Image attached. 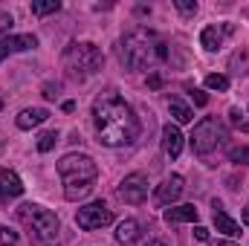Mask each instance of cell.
<instances>
[{
    "label": "cell",
    "mask_w": 249,
    "mask_h": 246,
    "mask_svg": "<svg viewBox=\"0 0 249 246\" xmlns=\"http://www.w3.org/2000/svg\"><path fill=\"white\" fill-rule=\"evenodd\" d=\"M61 64H64L67 78L84 81V78H90V75H96V72L102 70L105 55H102V50H99L96 44H90V41H72V44L64 50Z\"/></svg>",
    "instance_id": "cell-4"
},
{
    "label": "cell",
    "mask_w": 249,
    "mask_h": 246,
    "mask_svg": "<svg viewBox=\"0 0 249 246\" xmlns=\"http://www.w3.org/2000/svg\"><path fill=\"white\" fill-rule=\"evenodd\" d=\"M0 246H18V232L9 226H0Z\"/></svg>",
    "instance_id": "cell-22"
},
{
    "label": "cell",
    "mask_w": 249,
    "mask_h": 246,
    "mask_svg": "<svg viewBox=\"0 0 249 246\" xmlns=\"http://www.w3.org/2000/svg\"><path fill=\"white\" fill-rule=\"evenodd\" d=\"M194 238H197V241H209V229H206V226H197V229H194Z\"/></svg>",
    "instance_id": "cell-27"
},
{
    "label": "cell",
    "mask_w": 249,
    "mask_h": 246,
    "mask_svg": "<svg viewBox=\"0 0 249 246\" xmlns=\"http://www.w3.org/2000/svg\"><path fill=\"white\" fill-rule=\"evenodd\" d=\"M180 194H183V177L180 174H171L162 185H157L154 200H157V206H171V203L180 200Z\"/></svg>",
    "instance_id": "cell-10"
},
{
    "label": "cell",
    "mask_w": 249,
    "mask_h": 246,
    "mask_svg": "<svg viewBox=\"0 0 249 246\" xmlns=\"http://www.w3.org/2000/svg\"><path fill=\"white\" fill-rule=\"evenodd\" d=\"M241 220H244V223H247V226H249V206H247V209H244V211H241Z\"/></svg>",
    "instance_id": "cell-31"
},
{
    "label": "cell",
    "mask_w": 249,
    "mask_h": 246,
    "mask_svg": "<svg viewBox=\"0 0 249 246\" xmlns=\"http://www.w3.org/2000/svg\"><path fill=\"white\" fill-rule=\"evenodd\" d=\"M61 9V3L58 0H47V3H32V15H53V12H58Z\"/></svg>",
    "instance_id": "cell-21"
},
{
    "label": "cell",
    "mask_w": 249,
    "mask_h": 246,
    "mask_svg": "<svg viewBox=\"0 0 249 246\" xmlns=\"http://www.w3.org/2000/svg\"><path fill=\"white\" fill-rule=\"evenodd\" d=\"M232 29H235L232 23H223V26H206V29L200 32V44H203L209 53H214V50L223 47V38H226Z\"/></svg>",
    "instance_id": "cell-11"
},
{
    "label": "cell",
    "mask_w": 249,
    "mask_h": 246,
    "mask_svg": "<svg viewBox=\"0 0 249 246\" xmlns=\"http://www.w3.org/2000/svg\"><path fill=\"white\" fill-rule=\"evenodd\" d=\"M0 110H3V102H0Z\"/></svg>",
    "instance_id": "cell-34"
},
{
    "label": "cell",
    "mask_w": 249,
    "mask_h": 246,
    "mask_svg": "<svg viewBox=\"0 0 249 246\" xmlns=\"http://www.w3.org/2000/svg\"><path fill=\"white\" fill-rule=\"evenodd\" d=\"M136 238H139V223H136V220H130V217L122 220V223H119V229H116V241L127 246V244H133Z\"/></svg>",
    "instance_id": "cell-17"
},
{
    "label": "cell",
    "mask_w": 249,
    "mask_h": 246,
    "mask_svg": "<svg viewBox=\"0 0 249 246\" xmlns=\"http://www.w3.org/2000/svg\"><path fill=\"white\" fill-rule=\"evenodd\" d=\"M35 47H38L35 35H0V61L12 53H26V50H35Z\"/></svg>",
    "instance_id": "cell-9"
},
{
    "label": "cell",
    "mask_w": 249,
    "mask_h": 246,
    "mask_svg": "<svg viewBox=\"0 0 249 246\" xmlns=\"http://www.w3.org/2000/svg\"><path fill=\"white\" fill-rule=\"evenodd\" d=\"M197 217H200V211L194 206H177V209L165 211V223H194Z\"/></svg>",
    "instance_id": "cell-16"
},
{
    "label": "cell",
    "mask_w": 249,
    "mask_h": 246,
    "mask_svg": "<svg viewBox=\"0 0 249 246\" xmlns=\"http://www.w3.org/2000/svg\"><path fill=\"white\" fill-rule=\"evenodd\" d=\"M58 177L64 183V197L70 203H78L81 197H87L93 191L99 168L87 154H67L58 159Z\"/></svg>",
    "instance_id": "cell-3"
},
{
    "label": "cell",
    "mask_w": 249,
    "mask_h": 246,
    "mask_svg": "<svg viewBox=\"0 0 249 246\" xmlns=\"http://www.w3.org/2000/svg\"><path fill=\"white\" fill-rule=\"evenodd\" d=\"M47 119H50V110H44V107H26V110H20V116H18V127H20V130H29V127L44 124Z\"/></svg>",
    "instance_id": "cell-15"
},
{
    "label": "cell",
    "mask_w": 249,
    "mask_h": 246,
    "mask_svg": "<svg viewBox=\"0 0 249 246\" xmlns=\"http://www.w3.org/2000/svg\"><path fill=\"white\" fill-rule=\"evenodd\" d=\"M145 246H165V244H162V241H148Z\"/></svg>",
    "instance_id": "cell-32"
},
{
    "label": "cell",
    "mask_w": 249,
    "mask_h": 246,
    "mask_svg": "<svg viewBox=\"0 0 249 246\" xmlns=\"http://www.w3.org/2000/svg\"><path fill=\"white\" fill-rule=\"evenodd\" d=\"M23 194V183L15 171L0 168V197H20Z\"/></svg>",
    "instance_id": "cell-14"
},
{
    "label": "cell",
    "mask_w": 249,
    "mask_h": 246,
    "mask_svg": "<svg viewBox=\"0 0 249 246\" xmlns=\"http://www.w3.org/2000/svg\"><path fill=\"white\" fill-rule=\"evenodd\" d=\"M229 157H232V162H244V165H249V148H235Z\"/></svg>",
    "instance_id": "cell-25"
},
{
    "label": "cell",
    "mask_w": 249,
    "mask_h": 246,
    "mask_svg": "<svg viewBox=\"0 0 249 246\" xmlns=\"http://www.w3.org/2000/svg\"><path fill=\"white\" fill-rule=\"evenodd\" d=\"M206 87L209 90H229V78L220 72H212V75H206Z\"/></svg>",
    "instance_id": "cell-20"
},
{
    "label": "cell",
    "mask_w": 249,
    "mask_h": 246,
    "mask_svg": "<svg viewBox=\"0 0 249 246\" xmlns=\"http://www.w3.org/2000/svg\"><path fill=\"white\" fill-rule=\"evenodd\" d=\"M44 96H47V99H55L58 93H55V87H53V84H47V87H44Z\"/></svg>",
    "instance_id": "cell-29"
},
{
    "label": "cell",
    "mask_w": 249,
    "mask_h": 246,
    "mask_svg": "<svg viewBox=\"0 0 249 246\" xmlns=\"http://www.w3.org/2000/svg\"><path fill=\"white\" fill-rule=\"evenodd\" d=\"M212 206H214V214H212V220H214L217 232H223V235H229V238H238V235H241V226H238V223H235V220H232L226 211H223V206H220L217 200H214Z\"/></svg>",
    "instance_id": "cell-13"
},
{
    "label": "cell",
    "mask_w": 249,
    "mask_h": 246,
    "mask_svg": "<svg viewBox=\"0 0 249 246\" xmlns=\"http://www.w3.org/2000/svg\"><path fill=\"white\" fill-rule=\"evenodd\" d=\"M75 223H78V229L93 232V229L110 226V223H113V211H110L102 200H96V203H87V206H81V209L75 211Z\"/></svg>",
    "instance_id": "cell-7"
},
{
    "label": "cell",
    "mask_w": 249,
    "mask_h": 246,
    "mask_svg": "<svg viewBox=\"0 0 249 246\" xmlns=\"http://www.w3.org/2000/svg\"><path fill=\"white\" fill-rule=\"evenodd\" d=\"M12 23H15L12 15H0V32H3V29H12Z\"/></svg>",
    "instance_id": "cell-28"
},
{
    "label": "cell",
    "mask_w": 249,
    "mask_h": 246,
    "mask_svg": "<svg viewBox=\"0 0 249 246\" xmlns=\"http://www.w3.org/2000/svg\"><path fill=\"white\" fill-rule=\"evenodd\" d=\"M214 246H238V244H232V241H220V244H214Z\"/></svg>",
    "instance_id": "cell-33"
},
{
    "label": "cell",
    "mask_w": 249,
    "mask_h": 246,
    "mask_svg": "<svg viewBox=\"0 0 249 246\" xmlns=\"http://www.w3.org/2000/svg\"><path fill=\"white\" fill-rule=\"evenodd\" d=\"M93 127L99 133V142L107 145V148L133 145L139 139V130H142L133 107L113 90L96 96V102H93Z\"/></svg>",
    "instance_id": "cell-1"
},
{
    "label": "cell",
    "mask_w": 249,
    "mask_h": 246,
    "mask_svg": "<svg viewBox=\"0 0 249 246\" xmlns=\"http://www.w3.org/2000/svg\"><path fill=\"white\" fill-rule=\"evenodd\" d=\"M168 110H171L174 122H180V124H188L191 119H194V113L188 110V107L183 105V102H180V99H171V102H168Z\"/></svg>",
    "instance_id": "cell-18"
},
{
    "label": "cell",
    "mask_w": 249,
    "mask_h": 246,
    "mask_svg": "<svg viewBox=\"0 0 249 246\" xmlns=\"http://www.w3.org/2000/svg\"><path fill=\"white\" fill-rule=\"evenodd\" d=\"M55 142H58V133H55V130H47V133H41V136H38V151H41V154H47V151H53V148H55Z\"/></svg>",
    "instance_id": "cell-19"
},
{
    "label": "cell",
    "mask_w": 249,
    "mask_h": 246,
    "mask_svg": "<svg viewBox=\"0 0 249 246\" xmlns=\"http://www.w3.org/2000/svg\"><path fill=\"white\" fill-rule=\"evenodd\" d=\"M229 116H232V124H238V127H244V130H249V122H244V119H241L244 113H241L238 107H232V110H229Z\"/></svg>",
    "instance_id": "cell-26"
},
{
    "label": "cell",
    "mask_w": 249,
    "mask_h": 246,
    "mask_svg": "<svg viewBox=\"0 0 249 246\" xmlns=\"http://www.w3.org/2000/svg\"><path fill=\"white\" fill-rule=\"evenodd\" d=\"M18 220L26 226V232L35 244H53L61 232V223H58L55 211H50L38 203H23L18 209Z\"/></svg>",
    "instance_id": "cell-5"
},
{
    "label": "cell",
    "mask_w": 249,
    "mask_h": 246,
    "mask_svg": "<svg viewBox=\"0 0 249 246\" xmlns=\"http://www.w3.org/2000/svg\"><path fill=\"white\" fill-rule=\"evenodd\" d=\"M226 139H229L226 124L220 122L217 116H206V119H200V122L194 124V130H191V151L200 159H206V165H209L212 154H217L226 145Z\"/></svg>",
    "instance_id": "cell-6"
},
{
    "label": "cell",
    "mask_w": 249,
    "mask_h": 246,
    "mask_svg": "<svg viewBox=\"0 0 249 246\" xmlns=\"http://www.w3.org/2000/svg\"><path fill=\"white\" fill-rule=\"evenodd\" d=\"M119 58L127 70H154L157 64H162L168 58V44L145 26H136L119 41Z\"/></svg>",
    "instance_id": "cell-2"
},
{
    "label": "cell",
    "mask_w": 249,
    "mask_h": 246,
    "mask_svg": "<svg viewBox=\"0 0 249 246\" xmlns=\"http://www.w3.org/2000/svg\"><path fill=\"white\" fill-rule=\"evenodd\" d=\"M148 84H151V87H160V84H162V78H160V75H151V78H148Z\"/></svg>",
    "instance_id": "cell-30"
},
{
    "label": "cell",
    "mask_w": 249,
    "mask_h": 246,
    "mask_svg": "<svg viewBox=\"0 0 249 246\" xmlns=\"http://www.w3.org/2000/svg\"><path fill=\"white\" fill-rule=\"evenodd\" d=\"M119 197L124 203H130V206L145 203V197H148V177L145 174H127L119 183Z\"/></svg>",
    "instance_id": "cell-8"
},
{
    "label": "cell",
    "mask_w": 249,
    "mask_h": 246,
    "mask_svg": "<svg viewBox=\"0 0 249 246\" xmlns=\"http://www.w3.org/2000/svg\"><path fill=\"white\" fill-rule=\"evenodd\" d=\"M162 151H165L171 159L180 157V151H183V133H180L177 124H165V127H162Z\"/></svg>",
    "instance_id": "cell-12"
},
{
    "label": "cell",
    "mask_w": 249,
    "mask_h": 246,
    "mask_svg": "<svg viewBox=\"0 0 249 246\" xmlns=\"http://www.w3.org/2000/svg\"><path fill=\"white\" fill-rule=\"evenodd\" d=\"M174 6H177L186 18H191V15L197 12V3H194V0H174Z\"/></svg>",
    "instance_id": "cell-24"
},
{
    "label": "cell",
    "mask_w": 249,
    "mask_h": 246,
    "mask_svg": "<svg viewBox=\"0 0 249 246\" xmlns=\"http://www.w3.org/2000/svg\"><path fill=\"white\" fill-rule=\"evenodd\" d=\"M186 90H188V96L194 99V105H200V107H203V105H209V96H206L203 90H197L194 84H186Z\"/></svg>",
    "instance_id": "cell-23"
}]
</instances>
